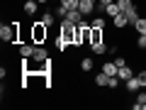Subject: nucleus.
Segmentation results:
<instances>
[{
    "instance_id": "obj_1",
    "label": "nucleus",
    "mask_w": 146,
    "mask_h": 110,
    "mask_svg": "<svg viewBox=\"0 0 146 110\" xmlns=\"http://www.w3.org/2000/svg\"><path fill=\"white\" fill-rule=\"evenodd\" d=\"M29 34H32V42H34V44H44V42H46V34H49V27L44 25L42 20H36L34 25H32Z\"/></svg>"
},
{
    "instance_id": "obj_7",
    "label": "nucleus",
    "mask_w": 146,
    "mask_h": 110,
    "mask_svg": "<svg viewBox=\"0 0 146 110\" xmlns=\"http://www.w3.org/2000/svg\"><path fill=\"white\" fill-rule=\"evenodd\" d=\"M112 25H115L117 30H124V27L129 25V20H127V15H124V12H119V15H115V17H112Z\"/></svg>"
},
{
    "instance_id": "obj_3",
    "label": "nucleus",
    "mask_w": 146,
    "mask_h": 110,
    "mask_svg": "<svg viewBox=\"0 0 146 110\" xmlns=\"http://www.w3.org/2000/svg\"><path fill=\"white\" fill-rule=\"evenodd\" d=\"M95 7H98V5H95V0H80V3H78V10L83 12V15L95 12Z\"/></svg>"
},
{
    "instance_id": "obj_24",
    "label": "nucleus",
    "mask_w": 146,
    "mask_h": 110,
    "mask_svg": "<svg viewBox=\"0 0 146 110\" xmlns=\"http://www.w3.org/2000/svg\"><path fill=\"white\" fill-rule=\"evenodd\" d=\"M136 76H139L141 86H144V88H146V68H144V71H136Z\"/></svg>"
},
{
    "instance_id": "obj_5",
    "label": "nucleus",
    "mask_w": 146,
    "mask_h": 110,
    "mask_svg": "<svg viewBox=\"0 0 146 110\" xmlns=\"http://www.w3.org/2000/svg\"><path fill=\"white\" fill-rule=\"evenodd\" d=\"M32 61H36V64H44V61H46V59H49V54H46V49H42V47H36L34 49V54H32Z\"/></svg>"
},
{
    "instance_id": "obj_22",
    "label": "nucleus",
    "mask_w": 146,
    "mask_h": 110,
    "mask_svg": "<svg viewBox=\"0 0 146 110\" xmlns=\"http://www.w3.org/2000/svg\"><path fill=\"white\" fill-rule=\"evenodd\" d=\"M80 68H83V71H90V68H93V59H90V56H85L83 61H80Z\"/></svg>"
},
{
    "instance_id": "obj_20",
    "label": "nucleus",
    "mask_w": 146,
    "mask_h": 110,
    "mask_svg": "<svg viewBox=\"0 0 146 110\" xmlns=\"http://www.w3.org/2000/svg\"><path fill=\"white\" fill-rule=\"evenodd\" d=\"M117 5H119L122 12H127L129 7H134V3H131V0H117Z\"/></svg>"
},
{
    "instance_id": "obj_17",
    "label": "nucleus",
    "mask_w": 146,
    "mask_h": 110,
    "mask_svg": "<svg viewBox=\"0 0 146 110\" xmlns=\"http://www.w3.org/2000/svg\"><path fill=\"white\" fill-rule=\"evenodd\" d=\"M134 30L139 32V34H146V17H139V20L134 22Z\"/></svg>"
},
{
    "instance_id": "obj_27",
    "label": "nucleus",
    "mask_w": 146,
    "mask_h": 110,
    "mask_svg": "<svg viewBox=\"0 0 146 110\" xmlns=\"http://www.w3.org/2000/svg\"><path fill=\"white\" fill-rule=\"evenodd\" d=\"M36 3H39V5H46V3H49V0H36Z\"/></svg>"
},
{
    "instance_id": "obj_14",
    "label": "nucleus",
    "mask_w": 146,
    "mask_h": 110,
    "mask_svg": "<svg viewBox=\"0 0 146 110\" xmlns=\"http://www.w3.org/2000/svg\"><path fill=\"white\" fill-rule=\"evenodd\" d=\"M144 105H146V93L141 91V93L136 95V100H134V105H131V108H134V110H144Z\"/></svg>"
},
{
    "instance_id": "obj_12",
    "label": "nucleus",
    "mask_w": 146,
    "mask_h": 110,
    "mask_svg": "<svg viewBox=\"0 0 146 110\" xmlns=\"http://www.w3.org/2000/svg\"><path fill=\"white\" fill-rule=\"evenodd\" d=\"M102 71L107 73V76H117V71H119V66H117L115 61H107V64H102Z\"/></svg>"
},
{
    "instance_id": "obj_18",
    "label": "nucleus",
    "mask_w": 146,
    "mask_h": 110,
    "mask_svg": "<svg viewBox=\"0 0 146 110\" xmlns=\"http://www.w3.org/2000/svg\"><path fill=\"white\" fill-rule=\"evenodd\" d=\"M124 15H127V20H129V25H134V22L139 20V12H136V7H129Z\"/></svg>"
},
{
    "instance_id": "obj_2",
    "label": "nucleus",
    "mask_w": 146,
    "mask_h": 110,
    "mask_svg": "<svg viewBox=\"0 0 146 110\" xmlns=\"http://www.w3.org/2000/svg\"><path fill=\"white\" fill-rule=\"evenodd\" d=\"M17 22H12V25H0V39L5 44H10V42H15L17 39Z\"/></svg>"
},
{
    "instance_id": "obj_25",
    "label": "nucleus",
    "mask_w": 146,
    "mask_h": 110,
    "mask_svg": "<svg viewBox=\"0 0 146 110\" xmlns=\"http://www.w3.org/2000/svg\"><path fill=\"white\" fill-rule=\"evenodd\" d=\"M136 44H139V49H146V34H139V42Z\"/></svg>"
},
{
    "instance_id": "obj_16",
    "label": "nucleus",
    "mask_w": 146,
    "mask_h": 110,
    "mask_svg": "<svg viewBox=\"0 0 146 110\" xmlns=\"http://www.w3.org/2000/svg\"><path fill=\"white\" fill-rule=\"evenodd\" d=\"M105 12H107L110 17H115V15H119V5H117V3H110V5H105Z\"/></svg>"
},
{
    "instance_id": "obj_6",
    "label": "nucleus",
    "mask_w": 146,
    "mask_h": 110,
    "mask_svg": "<svg viewBox=\"0 0 146 110\" xmlns=\"http://www.w3.org/2000/svg\"><path fill=\"white\" fill-rule=\"evenodd\" d=\"M83 17H85V15L78 10V7H76V10H68V12H66V20L76 22V25H80V22H83Z\"/></svg>"
},
{
    "instance_id": "obj_9",
    "label": "nucleus",
    "mask_w": 146,
    "mask_h": 110,
    "mask_svg": "<svg viewBox=\"0 0 146 110\" xmlns=\"http://www.w3.org/2000/svg\"><path fill=\"white\" fill-rule=\"evenodd\" d=\"M102 37H105V30H100V27H93V32H90V44L102 42Z\"/></svg>"
},
{
    "instance_id": "obj_10",
    "label": "nucleus",
    "mask_w": 146,
    "mask_h": 110,
    "mask_svg": "<svg viewBox=\"0 0 146 110\" xmlns=\"http://www.w3.org/2000/svg\"><path fill=\"white\" fill-rule=\"evenodd\" d=\"M25 15H36V7H39V3L36 0H25Z\"/></svg>"
},
{
    "instance_id": "obj_15",
    "label": "nucleus",
    "mask_w": 146,
    "mask_h": 110,
    "mask_svg": "<svg viewBox=\"0 0 146 110\" xmlns=\"http://www.w3.org/2000/svg\"><path fill=\"white\" fill-rule=\"evenodd\" d=\"M110 78H112V76H107L105 71H100L98 76H95V83L98 86H110Z\"/></svg>"
},
{
    "instance_id": "obj_19",
    "label": "nucleus",
    "mask_w": 146,
    "mask_h": 110,
    "mask_svg": "<svg viewBox=\"0 0 146 110\" xmlns=\"http://www.w3.org/2000/svg\"><path fill=\"white\" fill-rule=\"evenodd\" d=\"M90 49H93V54H100V56H102V54L107 52V47H105L102 42H98V44H90Z\"/></svg>"
},
{
    "instance_id": "obj_11",
    "label": "nucleus",
    "mask_w": 146,
    "mask_h": 110,
    "mask_svg": "<svg viewBox=\"0 0 146 110\" xmlns=\"http://www.w3.org/2000/svg\"><path fill=\"white\" fill-rule=\"evenodd\" d=\"M34 49H36L34 42H32V44H22V47H20V56H22V59H29L32 54H34Z\"/></svg>"
},
{
    "instance_id": "obj_13",
    "label": "nucleus",
    "mask_w": 146,
    "mask_h": 110,
    "mask_svg": "<svg viewBox=\"0 0 146 110\" xmlns=\"http://www.w3.org/2000/svg\"><path fill=\"white\" fill-rule=\"evenodd\" d=\"M68 47H71V42H68L63 34H58V37H56V49H58V52H66Z\"/></svg>"
},
{
    "instance_id": "obj_28",
    "label": "nucleus",
    "mask_w": 146,
    "mask_h": 110,
    "mask_svg": "<svg viewBox=\"0 0 146 110\" xmlns=\"http://www.w3.org/2000/svg\"><path fill=\"white\" fill-rule=\"evenodd\" d=\"M144 110H146V105H144Z\"/></svg>"
},
{
    "instance_id": "obj_26",
    "label": "nucleus",
    "mask_w": 146,
    "mask_h": 110,
    "mask_svg": "<svg viewBox=\"0 0 146 110\" xmlns=\"http://www.w3.org/2000/svg\"><path fill=\"white\" fill-rule=\"evenodd\" d=\"M110 3H115V0H100V5H102V7H105V5H110Z\"/></svg>"
},
{
    "instance_id": "obj_23",
    "label": "nucleus",
    "mask_w": 146,
    "mask_h": 110,
    "mask_svg": "<svg viewBox=\"0 0 146 110\" xmlns=\"http://www.w3.org/2000/svg\"><path fill=\"white\" fill-rule=\"evenodd\" d=\"M90 25H93V27H100V30H105V20H102V17H95Z\"/></svg>"
},
{
    "instance_id": "obj_21",
    "label": "nucleus",
    "mask_w": 146,
    "mask_h": 110,
    "mask_svg": "<svg viewBox=\"0 0 146 110\" xmlns=\"http://www.w3.org/2000/svg\"><path fill=\"white\" fill-rule=\"evenodd\" d=\"M42 22H44L46 27H51V25H54V12H44V15H42Z\"/></svg>"
},
{
    "instance_id": "obj_4",
    "label": "nucleus",
    "mask_w": 146,
    "mask_h": 110,
    "mask_svg": "<svg viewBox=\"0 0 146 110\" xmlns=\"http://www.w3.org/2000/svg\"><path fill=\"white\" fill-rule=\"evenodd\" d=\"M124 83H127V91H129V93H136V91H141V88H144V86H141V81H139V76H136V73H134V76H131L129 81H124Z\"/></svg>"
},
{
    "instance_id": "obj_8",
    "label": "nucleus",
    "mask_w": 146,
    "mask_h": 110,
    "mask_svg": "<svg viewBox=\"0 0 146 110\" xmlns=\"http://www.w3.org/2000/svg\"><path fill=\"white\" fill-rule=\"evenodd\" d=\"M117 76H119V81H129L131 76H134V71H131V66H119V71H117Z\"/></svg>"
}]
</instances>
